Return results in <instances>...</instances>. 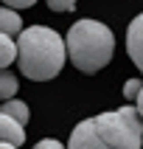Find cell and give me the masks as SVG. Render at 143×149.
Here are the masks:
<instances>
[{
	"label": "cell",
	"mask_w": 143,
	"mask_h": 149,
	"mask_svg": "<svg viewBox=\"0 0 143 149\" xmlns=\"http://www.w3.org/2000/svg\"><path fill=\"white\" fill-rule=\"evenodd\" d=\"M67 42L48 25H31L17 37V62L25 79L48 82L65 68Z\"/></svg>",
	"instance_id": "6da1fadb"
},
{
	"label": "cell",
	"mask_w": 143,
	"mask_h": 149,
	"mask_svg": "<svg viewBox=\"0 0 143 149\" xmlns=\"http://www.w3.org/2000/svg\"><path fill=\"white\" fill-rule=\"evenodd\" d=\"M65 42H67V56H70L73 68H79L82 73L101 70L104 65H109V59L115 54V37L98 20H79V23H73Z\"/></svg>",
	"instance_id": "7a4b0ae2"
},
{
	"label": "cell",
	"mask_w": 143,
	"mask_h": 149,
	"mask_svg": "<svg viewBox=\"0 0 143 149\" xmlns=\"http://www.w3.org/2000/svg\"><path fill=\"white\" fill-rule=\"evenodd\" d=\"M93 124L112 149H140L143 146V116L132 104H126L115 113H101V116L93 118Z\"/></svg>",
	"instance_id": "3957f363"
},
{
	"label": "cell",
	"mask_w": 143,
	"mask_h": 149,
	"mask_svg": "<svg viewBox=\"0 0 143 149\" xmlns=\"http://www.w3.org/2000/svg\"><path fill=\"white\" fill-rule=\"evenodd\" d=\"M67 149H112V146L98 135L93 118H84V121H79V124L73 127L70 141H67Z\"/></svg>",
	"instance_id": "277c9868"
},
{
	"label": "cell",
	"mask_w": 143,
	"mask_h": 149,
	"mask_svg": "<svg viewBox=\"0 0 143 149\" xmlns=\"http://www.w3.org/2000/svg\"><path fill=\"white\" fill-rule=\"evenodd\" d=\"M126 54L143 73V14H137L126 28Z\"/></svg>",
	"instance_id": "5b68a950"
},
{
	"label": "cell",
	"mask_w": 143,
	"mask_h": 149,
	"mask_svg": "<svg viewBox=\"0 0 143 149\" xmlns=\"http://www.w3.org/2000/svg\"><path fill=\"white\" fill-rule=\"evenodd\" d=\"M0 141H8V143H14V146L25 143V127L20 121H14L11 116L0 113Z\"/></svg>",
	"instance_id": "8992f818"
},
{
	"label": "cell",
	"mask_w": 143,
	"mask_h": 149,
	"mask_svg": "<svg viewBox=\"0 0 143 149\" xmlns=\"http://www.w3.org/2000/svg\"><path fill=\"white\" fill-rule=\"evenodd\" d=\"M0 34L6 37H20L23 34V20L17 14V8H0Z\"/></svg>",
	"instance_id": "52a82bcc"
},
{
	"label": "cell",
	"mask_w": 143,
	"mask_h": 149,
	"mask_svg": "<svg viewBox=\"0 0 143 149\" xmlns=\"http://www.w3.org/2000/svg\"><path fill=\"white\" fill-rule=\"evenodd\" d=\"M0 113L11 116L14 121H20L23 127L28 124V116H31V113H28V104H25V101H20V99H8V101H3V110H0Z\"/></svg>",
	"instance_id": "ba28073f"
},
{
	"label": "cell",
	"mask_w": 143,
	"mask_h": 149,
	"mask_svg": "<svg viewBox=\"0 0 143 149\" xmlns=\"http://www.w3.org/2000/svg\"><path fill=\"white\" fill-rule=\"evenodd\" d=\"M17 87H20V82H17L14 73H8L6 68H0V101L3 99H14L17 96Z\"/></svg>",
	"instance_id": "9c48e42d"
},
{
	"label": "cell",
	"mask_w": 143,
	"mask_h": 149,
	"mask_svg": "<svg viewBox=\"0 0 143 149\" xmlns=\"http://www.w3.org/2000/svg\"><path fill=\"white\" fill-rule=\"evenodd\" d=\"M17 59V42L6 34H0V68H8Z\"/></svg>",
	"instance_id": "30bf717a"
},
{
	"label": "cell",
	"mask_w": 143,
	"mask_h": 149,
	"mask_svg": "<svg viewBox=\"0 0 143 149\" xmlns=\"http://www.w3.org/2000/svg\"><path fill=\"white\" fill-rule=\"evenodd\" d=\"M140 90H143V79H140V76H135V79H129V82L124 84V99L126 101H137Z\"/></svg>",
	"instance_id": "8fae6325"
},
{
	"label": "cell",
	"mask_w": 143,
	"mask_h": 149,
	"mask_svg": "<svg viewBox=\"0 0 143 149\" xmlns=\"http://www.w3.org/2000/svg\"><path fill=\"white\" fill-rule=\"evenodd\" d=\"M45 3L53 11H73V6H76V0H45Z\"/></svg>",
	"instance_id": "7c38bea8"
},
{
	"label": "cell",
	"mask_w": 143,
	"mask_h": 149,
	"mask_svg": "<svg viewBox=\"0 0 143 149\" xmlns=\"http://www.w3.org/2000/svg\"><path fill=\"white\" fill-rule=\"evenodd\" d=\"M34 149H67L62 141H56V138H42L39 143H34Z\"/></svg>",
	"instance_id": "4fadbf2b"
},
{
	"label": "cell",
	"mask_w": 143,
	"mask_h": 149,
	"mask_svg": "<svg viewBox=\"0 0 143 149\" xmlns=\"http://www.w3.org/2000/svg\"><path fill=\"white\" fill-rule=\"evenodd\" d=\"M3 3H6L8 8H31L37 0H3Z\"/></svg>",
	"instance_id": "5bb4252c"
},
{
	"label": "cell",
	"mask_w": 143,
	"mask_h": 149,
	"mask_svg": "<svg viewBox=\"0 0 143 149\" xmlns=\"http://www.w3.org/2000/svg\"><path fill=\"white\" fill-rule=\"evenodd\" d=\"M135 104H137V113L143 116V90H140V96H137V101H135Z\"/></svg>",
	"instance_id": "9a60e30c"
},
{
	"label": "cell",
	"mask_w": 143,
	"mask_h": 149,
	"mask_svg": "<svg viewBox=\"0 0 143 149\" xmlns=\"http://www.w3.org/2000/svg\"><path fill=\"white\" fill-rule=\"evenodd\" d=\"M0 149H17L14 143H8V141H0Z\"/></svg>",
	"instance_id": "2e32d148"
}]
</instances>
